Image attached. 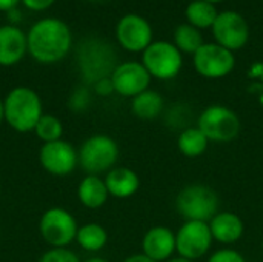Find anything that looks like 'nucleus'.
<instances>
[{
  "label": "nucleus",
  "mask_w": 263,
  "mask_h": 262,
  "mask_svg": "<svg viewBox=\"0 0 263 262\" xmlns=\"http://www.w3.org/2000/svg\"><path fill=\"white\" fill-rule=\"evenodd\" d=\"M103 179L109 196L117 199H128L140 188L139 174L128 167H114L105 174Z\"/></svg>",
  "instance_id": "18"
},
{
  "label": "nucleus",
  "mask_w": 263,
  "mask_h": 262,
  "mask_svg": "<svg viewBox=\"0 0 263 262\" xmlns=\"http://www.w3.org/2000/svg\"><path fill=\"white\" fill-rule=\"evenodd\" d=\"M96 2H102V0H96Z\"/></svg>",
  "instance_id": "37"
},
{
  "label": "nucleus",
  "mask_w": 263,
  "mask_h": 262,
  "mask_svg": "<svg viewBox=\"0 0 263 262\" xmlns=\"http://www.w3.org/2000/svg\"><path fill=\"white\" fill-rule=\"evenodd\" d=\"M91 91L86 88V86H77L71 96H69V100H68V107L71 111L74 113H83L88 110V107L91 105Z\"/></svg>",
  "instance_id": "26"
},
{
  "label": "nucleus",
  "mask_w": 263,
  "mask_h": 262,
  "mask_svg": "<svg viewBox=\"0 0 263 262\" xmlns=\"http://www.w3.org/2000/svg\"><path fill=\"white\" fill-rule=\"evenodd\" d=\"M197 127L210 142L227 144L234 141L242 128L239 114L227 105L214 103L206 107L197 117Z\"/></svg>",
  "instance_id": "4"
},
{
  "label": "nucleus",
  "mask_w": 263,
  "mask_h": 262,
  "mask_svg": "<svg viewBox=\"0 0 263 262\" xmlns=\"http://www.w3.org/2000/svg\"><path fill=\"white\" fill-rule=\"evenodd\" d=\"M142 253L156 262H165L176 253V233L165 227H151L142 239Z\"/></svg>",
  "instance_id": "15"
},
{
  "label": "nucleus",
  "mask_w": 263,
  "mask_h": 262,
  "mask_svg": "<svg viewBox=\"0 0 263 262\" xmlns=\"http://www.w3.org/2000/svg\"><path fill=\"white\" fill-rule=\"evenodd\" d=\"M5 122V110H3V99H0V124Z\"/></svg>",
  "instance_id": "35"
},
{
  "label": "nucleus",
  "mask_w": 263,
  "mask_h": 262,
  "mask_svg": "<svg viewBox=\"0 0 263 262\" xmlns=\"http://www.w3.org/2000/svg\"><path fill=\"white\" fill-rule=\"evenodd\" d=\"M142 65L146 68L151 77L170 80L180 73L183 66V57L173 42L154 40L142 53Z\"/></svg>",
  "instance_id": "6"
},
{
  "label": "nucleus",
  "mask_w": 263,
  "mask_h": 262,
  "mask_svg": "<svg viewBox=\"0 0 263 262\" xmlns=\"http://www.w3.org/2000/svg\"><path fill=\"white\" fill-rule=\"evenodd\" d=\"M28 53L26 32L14 23L0 26V66H14Z\"/></svg>",
  "instance_id": "16"
},
{
  "label": "nucleus",
  "mask_w": 263,
  "mask_h": 262,
  "mask_svg": "<svg viewBox=\"0 0 263 262\" xmlns=\"http://www.w3.org/2000/svg\"><path fill=\"white\" fill-rule=\"evenodd\" d=\"M219 196L205 184H191L183 187L176 196L177 213L185 221L210 222L219 213Z\"/></svg>",
  "instance_id": "3"
},
{
  "label": "nucleus",
  "mask_w": 263,
  "mask_h": 262,
  "mask_svg": "<svg viewBox=\"0 0 263 262\" xmlns=\"http://www.w3.org/2000/svg\"><path fill=\"white\" fill-rule=\"evenodd\" d=\"M39 230L43 241L52 249H66L77 236V221L76 218L62 207L48 208L39 222Z\"/></svg>",
  "instance_id": "7"
},
{
  "label": "nucleus",
  "mask_w": 263,
  "mask_h": 262,
  "mask_svg": "<svg viewBox=\"0 0 263 262\" xmlns=\"http://www.w3.org/2000/svg\"><path fill=\"white\" fill-rule=\"evenodd\" d=\"M76 242L89 253L100 252L108 244V232L97 222H88L77 230Z\"/></svg>",
  "instance_id": "23"
},
{
  "label": "nucleus",
  "mask_w": 263,
  "mask_h": 262,
  "mask_svg": "<svg viewBox=\"0 0 263 262\" xmlns=\"http://www.w3.org/2000/svg\"><path fill=\"white\" fill-rule=\"evenodd\" d=\"M5 122L17 133L34 131L39 119L45 114L43 103L35 90L14 86L3 99Z\"/></svg>",
  "instance_id": "2"
},
{
  "label": "nucleus",
  "mask_w": 263,
  "mask_h": 262,
  "mask_svg": "<svg viewBox=\"0 0 263 262\" xmlns=\"http://www.w3.org/2000/svg\"><path fill=\"white\" fill-rule=\"evenodd\" d=\"M28 54L42 65L63 60L72 46V32L66 22L57 17L37 20L26 32Z\"/></svg>",
  "instance_id": "1"
},
{
  "label": "nucleus",
  "mask_w": 263,
  "mask_h": 262,
  "mask_svg": "<svg viewBox=\"0 0 263 262\" xmlns=\"http://www.w3.org/2000/svg\"><path fill=\"white\" fill-rule=\"evenodd\" d=\"M211 31L216 43L233 53L242 49L250 40V25L245 17L236 11L219 12Z\"/></svg>",
  "instance_id": "11"
},
{
  "label": "nucleus",
  "mask_w": 263,
  "mask_h": 262,
  "mask_svg": "<svg viewBox=\"0 0 263 262\" xmlns=\"http://www.w3.org/2000/svg\"><path fill=\"white\" fill-rule=\"evenodd\" d=\"M85 262H109V261H108V259H105V258H100V256H92V258L86 259Z\"/></svg>",
  "instance_id": "34"
},
{
  "label": "nucleus",
  "mask_w": 263,
  "mask_h": 262,
  "mask_svg": "<svg viewBox=\"0 0 263 262\" xmlns=\"http://www.w3.org/2000/svg\"><path fill=\"white\" fill-rule=\"evenodd\" d=\"M119 45L129 53H143L153 40V26L139 14H126L116 25Z\"/></svg>",
  "instance_id": "13"
},
{
  "label": "nucleus",
  "mask_w": 263,
  "mask_h": 262,
  "mask_svg": "<svg viewBox=\"0 0 263 262\" xmlns=\"http://www.w3.org/2000/svg\"><path fill=\"white\" fill-rule=\"evenodd\" d=\"M165 262H194V261H190V259H186V258H183V256H173V258H170L168 261Z\"/></svg>",
  "instance_id": "33"
},
{
  "label": "nucleus",
  "mask_w": 263,
  "mask_h": 262,
  "mask_svg": "<svg viewBox=\"0 0 263 262\" xmlns=\"http://www.w3.org/2000/svg\"><path fill=\"white\" fill-rule=\"evenodd\" d=\"M20 0H0V11L2 12H9L17 8Z\"/></svg>",
  "instance_id": "31"
},
{
  "label": "nucleus",
  "mask_w": 263,
  "mask_h": 262,
  "mask_svg": "<svg viewBox=\"0 0 263 262\" xmlns=\"http://www.w3.org/2000/svg\"><path fill=\"white\" fill-rule=\"evenodd\" d=\"M109 77L114 86V93L131 99L146 91L153 79L146 71V68L142 65V62H133V60L119 63Z\"/></svg>",
  "instance_id": "14"
},
{
  "label": "nucleus",
  "mask_w": 263,
  "mask_h": 262,
  "mask_svg": "<svg viewBox=\"0 0 263 262\" xmlns=\"http://www.w3.org/2000/svg\"><path fill=\"white\" fill-rule=\"evenodd\" d=\"M208 262H247V259L234 249H220L210 256Z\"/></svg>",
  "instance_id": "28"
},
{
  "label": "nucleus",
  "mask_w": 263,
  "mask_h": 262,
  "mask_svg": "<svg viewBox=\"0 0 263 262\" xmlns=\"http://www.w3.org/2000/svg\"><path fill=\"white\" fill-rule=\"evenodd\" d=\"M34 133L43 144L55 142V141H60L63 136V124L57 116L45 113L39 119V122L34 128Z\"/></svg>",
  "instance_id": "25"
},
{
  "label": "nucleus",
  "mask_w": 263,
  "mask_h": 262,
  "mask_svg": "<svg viewBox=\"0 0 263 262\" xmlns=\"http://www.w3.org/2000/svg\"><path fill=\"white\" fill-rule=\"evenodd\" d=\"M194 69L206 79H222L236 66L234 53L216 42L203 43L193 56Z\"/></svg>",
  "instance_id": "10"
},
{
  "label": "nucleus",
  "mask_w": 263,
  "mask_h": 262,
  "mask_svg": "<svg viewBox=\"0 0 263 262\" xmlns=\"http://www.w3.org/2000/svg\"><path fill=\"white\" fill-rule=\"evenodd\" d=\"M55 0H20V3L29 9V11H35V12H40V11H45L48 9Z\"/></svg>",
  "instance_id": "30"
},
{
  "label": "nucleus",
  "mask_w": 263,
  "mask_h": 262,
  "mask_svg": "<svg viewBox=\"0 0 263 262\" xmlns=\"http://www.w3.org/2000/svg\"><path fill=\"white\" fill-rule=\"evenodd\" d=\"M173 43L177 46L180 53L186 54H196L197 49L205 43L203 36L199 28L190 25V23H182L174 29L173 34Z\"/></svg>",
  "instance_id": "24"
},
{
  "label": "nucleus",
  "mask_w": 263,
  "mask_h": 262,
  "mask_svg": "<svg viewBox=\"0 0 263 262\" xmlns=\"http://www.w3.org/2000/svg\"><path fill=\"white\" fill-rule=\"evenodd\" d=\"M79 165L88 174L108 173L119 159V145L108 134H92L79 148Z\"/></svg>",
  "instance_id": "5"
},
{
  "label": "nucleus",
  "mask_w": 263,
  "mask_h": 262,
  "mask_svg": "<svg viewBox=\"0 0 263 262\" xmlns=\"http://www.w3.org/2000/svg\"><path fill=\"white\" fill-rule=\"evenodd\" d=\"M92 88H94V93H96V94L103 96V97H106V96H109V94L114 93V86H112L111 77H103V79L97 80V82L92 85Z\"/></svg>",
  "instance_id": "29"
},
{
  "label": "nucleus",
  "mask_w": 263,
  "mask_h": 262,
  "mask_svg": "<svg viewBox=\"0 0 263 262\" xmlns=\"http://www.w3.org/2000/svg\"><path fill=\"white\" fill-rule=\"evenodd\" d=\"M165 110V99L156 90L148 88L146 91L137 94L131 100V111L136 117L142 120L157 119Z\"/></svg>",
  "instance_id": "20"
},
{
  "label": "nucleus",
  "mask_w": 263,
  "mask_h": 262,
  "mask_svg": "<svg viewBox=\"0 0 263 262\" xmlns=\"http://www.w3.org/2000/svg\"><path fill=\"white\" fill-rule=\"evenodd\" d=\"M37 262H82L69 249H49Z\"/></svg>",
  "instance_id": "27"
},
{
  "label": "nucleus",
  "mask_w": 263,
  "mask_h": 262,
  "mask_svg": "<svg viewBox=\"0 0 263 262\" xmlns=\"http://www.w3.org/2000/svg\"><path fill=\"white\" fill-rule=\"evenodd\" d=\"M210 141L208 137L202 133V130L196 125H190L183 130H180L179 136H177V148L179 151L190 159H196L200 158L202 154H205V151L208 150Z\"/></svg>",
  "instance_id": "21"
},
{
  "label": "nucleus",
  "mask_w": 263,
  "mask_h": 262,
  "mask_svg": "<svg viewBox=\"0 0 263 262\" xmlns=\"http://www.w3.org/2000/svg\"><path fill=\"white\" fill-rule=\"evenodd\" d=\"M208 224L213 239L225 246L239 242L245 232L242 218L234 212H219Z\"/></svg>",
  "instance_id": "17"
},
{
  "label": "nucleus",
  "mask_w": 263,
  "mask_h": 262,
  "mask_svg": "<svg viewBox=\"0 0 263 262\" xmlns=\"http://www.w3.org/2000/svg\"><path fill=\"white\" fill-rule=\"evenodd\" d=\"M79 66L83 79L88 83H96L103 77H109L114 71L116 54L112 48L102 40H91L83 43L79 53Z\"/></svg>",
  "instance_id": "8"
},
{
  "label": "nucleus",
  "mask_w": 263,
  "mask_h": 262,
  "mask_svg": "<svg viewBox=\"0 0 263 262\" xmlns=\"http://www.w3.org/2000/svg\"><path fill=\"white\" fill-rule=\"evenodd\" d=\"M205 2H210V3H214V5H216V3H219V2H222V0H205Z\"/></svg>",
  "instance_id": "36"
},
{
  "label": "nucleus",
  "mask_w": 263,
  "mask_h": 262,
  "mask_svg": "<svg viewBox=\"0 0 263 262\" xmlns=\"http://www.w3.org/2000/svg\"><path fill=\"white\" fill-rule=\"evenodd\" d=\"M39 161L45 171L52 176L65 178L71 174L79 165V153L68 141L48 142L40 147Z\"/></svg>",
  "instance_id": "12"
},
{
  "label": "nucleus",
  "mask_w": 263,
  "mask_h": 262,
  "mask_svg": "<svg viewBox=\"0 0 263 262\" xmlns=\"http://www.w3.org/2000/svg\"><path fill=\"white\" fill-rule=\"evenodd\" d=\"M123 262H156V261L149 259V258H148V256H145L143 253H137V255H131V256H128V258H126Z\"/></svg>",
  "instance_id": "32"
},
{
  "label": "nucleus",
  "mask_w": 263,
  "mask_h": 262,
  "mask_svg": "<svg viewBox=\"0 0 263 262\" xmlns=\"http://www.w3.org/2000/svg\"><path fill=\"white\" fill-rule=\"evenodd\" d=\"M77 198L80 204L89 210L103 207L109 198L105 179L96 174H86L77 187Z\"/></svg>",
  "instance_id": "19"
},
{
  "label": "nucleus",
  "mask_w": 263,
  "mask_h": 262,
  "mask_svg": "<svg viewBox=\"0 0 263 262\" xmlns=\"http://www.w3.org/2000/svg\"><path fill=\"white\" fill-rule=\"evenodd\" d=\"M213 242L208 222L185 221L176 233V253L190 261H197L211 250Z\"/></svg>",
  "instance_id": "9"
},
{
  "label": "nucleus",
  "mask_w": 263,
  "mask_h": 262,
  "mask_svg": "<svg viewBox=\"0 0 263 262\" xmlns=\"http://www.w3.org/2000/svg\"><path fill=\"white\" fill-rule=\"evenodd\" d=\"M219 15V11L214 3L205 2V0H193L188 3L185 9V17L186 23L199 28V29H206L211 28Z\"/></svg>",
  "instance_id": "22"
}]
</instances>
